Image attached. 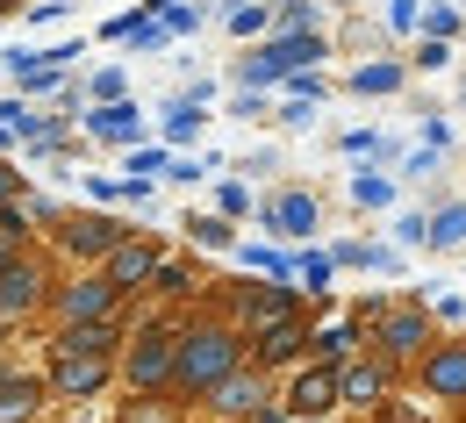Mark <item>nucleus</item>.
<instances>
[{"label":"nucleus","instance_id":"nucleus-23","mask_svg":"<svg viewBox=\"0 0 466 423\" xmlns=\"http://www.w3.org/2000/svg\"><path fill=\"white\" fill-rule=\"evenodd\" d=\"M423 251H466V201L431 208V244H423Z\"/></svg>","mask_w":466,"mask_h":423},{"label":"nucleus","instance_id":"nucleus-27","mask_svg":"<svg viewBox=\"0 0 466 423\" xmlns=\"http://www.w3.org/2000/svg\"><path fill=\"white\" fill-rule=\"evenodd\" d=\"M122 423H187V402H166V395H137Z\"/></svg>","mask_w":466,"mask_h":423},{"label":"nucleus","instance_id":"nucleus-43","mask_svg":"<svg viewBox=\"0 0 466 423\" xmlns=\"http://www.w3.org/2000/svg\"><path fill=\"white\" fill-rule=\"evenodd\" d=\"M158 22H166V29H173V36H187V29H201V7H166V15H158Z\"/></svg>","mask_w":466,"mask_h":423},{"label":"nucleus","instance_id":"nucleus-29","mask_svg":"<svg viewBox=\"0 0 466 423\" xmlns=\"http://www.w3.org/2000/svg\"><path fill=\"white\" fill-rule=\"evenodd\" d=\"M330 273H338L330 251H301V258H294V280H301L309 295H330Z\"/></svg>","mask_w":466,"mask_h":423},{"label":"nucleus","instance_id":"nucleus-2","mask_svg":"<svg viewBox=\"0 0 466 423\" xmlns=\"http://www.w3.org/2000/svg\"><path fill=\"white\" fill-rule=\"evenodd\" d=\"M330 58V44H323V29H280V36H266L251 58H237V86H251V94H266V86H280L294 72H309V65Z\"/></svg>","mask_w":466,"mask_h":423},{"label":"nucleus","instance_id":"nucleus-47","mask_svg":"<svg viewBox=\"0 0 466 423\" xmlns=\"http://www.w3.org/2000/svg\"><path fill=\"white\" fill-rule=\"evenodd\" d=\"M395 266H402V251H395V244H373V266H366V273H395Z\"/></svg>","mask_w":466,"mask_h":423},{"label":"nucleus","instance_id":"nucleus-44","mask_svg":"<svg viewBox=\"0 0 466 423\" xmlns=\"http://www.w3.org/2000/svg\"><path fill=\"white\" fill-rule=\"evenodd\" d=\"M438 158H445V151H431V144H416V151H409V180H431V173H438Z\"/></svg>","mask_w":466,"mask_h":423},{"label":"nucleus","instance_id":"nucleus-8","mask_svg":"<svg viewBox=\"0 0 466 423\" xmlns=\"http://www.w3.org/2000/svg\"><path fill=\"white\" fill-rule=\"evenodd\" d=\"M338 388H345V409L373 417L380 402H395V395H402V366H388L380 352H359L351 366H338Z\"/></svg>","mask_w":466,"mask_h":423},{"label":"nucleus","instance_id":"nucleus-21","mask_svg":"<svg viewBox=\"0 0 466 423\" xmlns=\"http://www.w3.org/2000/svg\"><path fill=\"white\" fill-rule=\"evenodd\" d=\"M366 352V323H323L316 330V359L323 366H351Z\"/></svg>","mask_w":466,"mask_h":423},{"label":"nucleus","instance_id":"nucleus-1","mask_svg":"<svg viewBox=\"0 0 466 423\" xmlns=\"http://www.w3.org/2000/svg\"><path fill=\"white\" fill-rule=\"evenodd\" d=\"M251 359V337L237 330L230 316H208V323H187L179 330V366H173V395L179 402H201L216 380H230L237 366Z\"/></svg>","mask_w":466,"mask_h":423},{"label":"nucleus","instance_id":"nucleus-45","mask_svg":"<svg viewBox=\"0 0 466 423\" xmlns=\"http://www.w3.org/2000/svg\"><path fill=\"white\" fill-rule=\"evenodd\" d=\"M251 423H323V417H294L288 402H266V409H258V417H251Z\"/></svg>","mask_w":466,"mask_h":423},{"label":"nucleus","instance_id":"nucleus-46","mask_svg":"<svg viewBox=\"0 0 466 423\" xmlns=\"http://www.w3.org/2000/svg\"><path fill=\"white\" fill-rule=\"evenodd\" d=\"M22 194H29V180H22L15 166H0V208H7V201H22Z\"/></svg>","mask_w":466,"mask_h":423},{"label":"nucleus","instance_id":"nucleus-32","mask_svg":"<svg viewBox=\"0 0 466 423\" xmlns=\"http://www.w3.org/2000/svg\"><path fill=\"white\" fill-rule=\"evenodd\" d=\"M423 244H431V216H423V208H402V216H395V251H423Z\"/></svg>","mask_w":466,"mask_h":423},{"label":"nucleus","instance_id":"nucleus-35","mask_svg":"<svg viewBox=\"0 0 466 423\" xmlns=\"http://www.w3.org/2000/svg\"><path fill=\"white\" fill-rule=\"evenodd\" d=\"M216 208H223V216L237 223V216H251L258 201H251V186H244V180H223V186H216Z\"/></svg>","mask_w":466,"mask_h":423},{"label":"nucleus","instance_id":"nucleus-4","mask_svg":"<svg viewBox=\"0 0 466 423\" xmlns=\"http://www.w3.org/2000/svg\"><path fill=\"white\" fill-rule=\"evenodd\" d=\"M431 345H438V330H431V302H395L380 323H373V345H366V352H380L388 366H402V373H409Z\"/></svg>","mask_w":466,"mask_h":423},{"label":"nucleus","instance_id":"nucleus-11","mask_svg":"<svg viewBox=\"0 0 466 423\" xmlns=\"http://www.w3.org/2000/svg\"><path fill=\"white\" fill-rule=\"evenodd\" d=\"M280 402H288L294 417H338L345 409V388H338V366H323V359H309V366H294V380L280 388Z\"/></svg>","mask_w":466,"mask_h":423},{"label":"nucleus","instance_id":"nucleus-15","mask_svg":"<svg viewBox=\"0 0 466 423\" xmlns=\"http://www.w3.org/2000/svg\"><path fill=\"white\" fill-rule=\"evenodd\" d=\"M51 230H58L65 258H108V251H116V244L129 237V230H122L116 216H58Z\"/></svg>","mask_w":466,"mask_h":423},{"label":"nucleus","instance_id":"nucleus-51","mask_svg":"<svg viewBox=\"0 0 466 423\" xmlns=\"http://www.w3.org/2000/svg\"><path fill=\"white\" fill-rule=\"evenodd\" d=\"M460 423H466V409H460Z\"/></svg>","mask_w":466,"mask_h":423},{"label":"nucleus","instance_id":"nucleus-9","mask_svg":"<svg viewBox=\"0 0 466 423\" xmlns=\"http://www.w3.org/2000/svg\"><path fill=\"white\" fill-rule=\"evenodd\" d=\"M294 316H309L301 295H294V280H273V287H237V330L244 337H266V330H280Z\"/></svg>","mask_w":466,"mask_h":423},{"label":"nucleus","instance_id":"nucleus-19","mask_svg":"<svg viewBox=\"0 0 466 423\" xmlns=\"http://www.w3.org/2000/svg\"><path fill=\"white\" fill-rule=\"evenodd\" d=\"M86 136H101V144H137V136H144V116H137L129 101H101V108H86Z\"/></svg>","mask_w":466,"mask_h":423},{"label":"nucleus","instance_id":"nucleus-40","mask_svg":"<svg viewBox=\"0 0 466 423\" xmlns=\"http://www.w3.org/2000/svg\"><path fill=\"white\" fill-rule=\"evenodd\" d=\"M388 29H423V0H388Z\"/></svg>","mask_w":466,"mask_h":423},{"label":"nucleus","instance_id":"nucleus-31","mask_svg":"<svg viewBox=\"0 0 466 423\" xmlns=\"http://www.w3.org/2000/svg\"><path fill=\"white\" fill-rule=\"evenodd\" d=\"M460 29H466V15H460V7H452V0H431V7H423V29H416V36H445V44H452Z\"/></svg>","mask_w":466,"mask_h":423},{"label":"nucleus","instance_id":"nucleus-16","mask_svg":"<svg viewBox=\"0 0 466 423\" xmlns=\"http://www.w3.org/2000/svg\"><path fill=\"white\" fill-rule=\"evenodd\" d=\"M158 266H166V251H158L151 237H122L116 251L101 258V273L116 280L122 295H137V287H151V273H158Z\"/></svg>","mask_w":466,"mask_h":423},{"label":"nucleus","instance_id":"nucleus-18","mask_svg":"<svg viewBox=\"0 0 466 423\" xmlns=\"http://www.w3.org/2000/svg\"><path fill=\"white\" fill-rule=\"evenodd\" d=\"M36 409H44V380L7 366V373H0V423H29Z\"/></svg>","mask_w":466,"mask_h":423},{"label":"nucleus","instance_id":"nucleus-14","mask_svg":"<svg viewBox=\"0 0 466 423\" xmlns=\"http://www.w3.org/2000/svg\"><path fill=\"white\" fill-rule=\"evenodd\" d=\"M251 359L266 366V373H288V366H309V359H316V316H294V323H280V330L251 337Z\"/></svg>","mask_w":466,"mask_h":423},{"label":"nucleus","instance_id":"nucleus-3","mask_svg":"<svg viewBox=\"0 0 466 423\" xmlns=\"http://www.w3.org/2000/svg\"><path fill=\"white\" fill-rule=\"evenodd\" d=\"M173 366H179V330L173 323H144V330L122 345L129 395H173Z\"/></svg>","mask_w":466,"mask_h":423},{"label":"nucleus","instance_id":"nucleus-25","mask_svg":"<svg viewBox=\"0 0 466 423\" xmlns=\"http://www.w3.org/2000/svg\"><path fill=\"white\" fill-rule=\"evenodd\" d=\"M237 258H244L251 273H266V280H294V258L280 244H237Z\"/></svg>","mask_w":466,"mask_h":423},{"label":"nucleus","instance_id":"nucleus-30","mask_svg":"<svg viewBox=\"0 0 466 423\" xmlns=\"http://www.w3.org/2000/svg\"><path fill=\"white\" fill-rule=\"evenodd\" d=\"M223 22H230V36H266V29H273V7H266V0H237Z\"/></svg>","mask_w":466,"mask_h":423},{"label":"nucleus","instance_id":"nucleus-24","mask_svg":"<svg viewBox=\"0 0 466 423\" xmlns=\"http://www.w3.org/2000/svg\"><path fill=\"white\" fill-rule=\"evenodd\" d=\"M187 237L201 244V251H237V230H230L223 208H216V216H187Z\"/></svg>","mask_w":466,"mask_h":423},{"label":"nucleus","instance_id":"nucleus-36","mask_svg":"<svg viewBox=\"0 0 466 423\" xmlns=\"http://www.w3.org/2000/svg\"><path fill=\"white\" fill-rule=\"evenodd\" d=\"M122 86H129V79H122V65H101V72L86 79V94H94V108H101V101H122Z\"/></svg>","mask_w":466,"mask_h":423},{"label":"nucleus","instance_id":"nucleus-6","mask_svg":"<svg viewBox=\"0 0 466 423\" xmlns=\"http://www.w3.org/2000/svg\"><path fill=\"white\" fill-rule=\"evenodd\" d=\"M201 402H208V417H223V423H251L258 409H266V402H280V395H273V373H266V366L244 359L230 380H216Z\"/></svg>","mask_w":466,"mask_h":423},{"label":"nucleus","instance_id":"nucleus-42","mask_svg":"<svg viewBox=\"0 0 466 423\" xmlns=\"http://www.w3.org/2000/svg\"><path fill=\"white\" fill-rule=\"evenodd\" d=\"M316 108H323V101H288V108H280V129H309V122H316Z\"/></svg>","mask_w":466,"mask_h":423},{"label":"nucleus","instance_id":"nucleus-49","mask_svg":"<svg viewBox=\"0 0 466 423\" xmlns=\"http://www.w3.org/2000/svg\"><path fill=\"white\" fill-rule=\"evenodd\" d=\"M7 136H15V129H0V144H7Z\"/></svg>","mask_w":466,"mask_h":423},{"label":"nucleus","instance_id":"nucleus-7","mask_svg":"<svg viewBox=\"0 0 466 423\" xmlns=\"http://www.w3.org/2000/svg\"><path fill=\"white\" fill-rule=\"evenodd\" d=\"M51 308H58V323H108L122 316V287L108 273H72L65 287H51Z\"/></svg>","mask_w":466,"mask_h":423},{"label":"nucleus","instance_id":"nucleus-5","mask_svg":"<svg viewBox=\"0 0 466 423\" xmlns=\"http://www.w3.org/2000/svg\"><path fill=\"white\" fill-rule=\"evenodd\" d=\"M409 380H416V395L423 402H438V409H466V337H438L423 359L409 366Z\"/></svg>","mask_w":466,"mask_h":423},{"label":"nucleus","instance_id":"nucleus-12","mask_svg":"<svg viewBox=\"0 0 466 423\" xmlns=\"http://www.w3.org/2000/svg\"><path fill=\"white\" fill-rule=\"evenodd\" d=\"M44 295H51V273H44V258L15 251V258L0 266V323H22L29 308H44Z\"/></svg>","mask_w":466,"mask_h":423},{"label":"nucleus","instance_id":"nucleus-26","mask_svg":"<svg viewBox=\"0 0 466 423\" xmlns=\"http://www.w3.org/2000/svg\"><path fill=\"white\" fill-rule=\"evenodd\" d=\"M151 295H166V302H187V295H201V280H194V266L166 258V266L151 273Z\"/></svg>","mask_w":466,"mask_h":423},{"label":"nucleus","instance_id":"nucleus-38","mask_svg":"<svg viewBox=\"0 0 466 423\" xmlns=\"http://www.w3.org/2000/svg\"><path fill=\"white\" fill-rule=\"evenodd\" d=\"M273 22H280V29H316V0H280Z\"/></svg>","mask_w":466,"mask_h":423},{"label":"nucleus","instance_id":"nucleus-33","mask_svg":"<svg viewBox=\"0 0 466 423\" xmlns=\"http://www.w3.org/2000/svg\"><path fill=\"white\" fill-rule=\"evenodd\" d=\"M345 151H351V158H373V166H380V158H395V144H388L380 129H345Z\"/></svg>","mask_w":466,"mask_h":423},{"label":"nucleus","instance_id":"nucleus-50","mask_svg":"<svg viewBox=\"0 0 466 423\" xmlns=\"http://www.w3.org/2000/svg\"><path fill=\"white\" fill-rule=\"evenodd\" d=\"M208 423H223V417H208Z\"/></svg>","mask_w":466,"mask_h":423},{"label":"nucleus","instance_id":"nucleus-13","mask_svg":"<svg viewBox=\"0 0 466 423\" xmlns=\"http://www.w3.org/2000/svg\"><path fill=\"white\" fill-rule=\"evenodd\" d=\"M108 380H116V359H108V352H51V395H65V402L101 395Z\"/></svg>","mask_w":466,"mask_h":423},{"label":"nucleus","instance_id":"nucleus-34","mask_svg":"<svg viewBox=\"0 0 466 423\" xmlns=\"http://www.w3.org/2000/svg\"><path fill=\"white\" fill-rule=\"evenodd\" d=\"M452 65V44L445 36H416V58H409V72H445Z\"/></svg>","mask_w":466,"mask_h":423},{"label":"nucleus","instance_id":"nucleus-22","mask_svg":"<svg viewBox=\"0 0 466 423\" xmlns=\"http://www.w3.org/2000/svg\"><path fill=\"white\" fill-rule=\"evenodd\" d=\"M108 36H116V44H137V51H166V36H173V29H166L158 15H144V7H137V15H116V22H108Z\"/></svg>","mask_w":466,"mask_h":423},{"label":"nucleus","instance_id":"nucleus-48","mask_svg":"<svg viewBox=\"0 0 466 423\" xmlns=\"http://www.w3.org/2000/svg\"><path fill=\"white\" fill-rule=\"evenodd\" d=\"M423 144H431V151H445V144H452V129H445L438 116H423Z\"/></svg>","mask_w":466,"mask_h":423},{"label":"nucleus","instance_id":"nucleus-37","mask_svg":"<svg viewBox=\"0 0 466 423\" xmlns=\"http://www.w3.org/2000/svg\"><path fill=\"white\" fill-rule=\"evenodd\" d=\"M373 423H431V409H423V402H402V395H395V402H380V409H373Z\"/></svg>","mask_w":466,"mask_h":423},{"label":"nucleus","instance_id":"nucleus-10","mask_svg":"<svg viewBox=\"0 0 466 423\" xmlns=\"http://www.w3.org/2000/svg\"><path fill=\"white\" fill-rule=\"evenodd\" d=\"M258 223H266L280 244H301V237H316V230H323V201H316L309 186H280V194H266V201H258Z\"/></svg>","mask_w":466,"mask_h":423},{"label":"nucleus","instance_id":"nucleus-41","mask_svg":"<svg viewBox=\"0 0 466 423\" xmlns=\"http://www.w3.org/2000/svg\"><path fill=\"white\" fill-rule=\"evenodd\" d=\"M129 173H137V180H151V173L166 180V173H173V158H166V151H137V158H129Z\"/></svg>","mask_w":466,"mask_h":423},{"label":"nucleus","instance_id":"nucleus-20","mask_svg":"<svg viewBox=\"0 0 466 423\" xmlns=\"http://www.w3.org/2000/svg\"><path fill=\"white\" fill-rule=\"evenodd\" d=\"M402 86H409L402 58H366L359 72H351V94H359V101H388V94H402Z\"/></svg>","mask_w":466,"mask_h":423},{"label":"nucleus","instance_id":"nucleus-17","mask_svg":"<svg viewBox=\"0 0 466 423\" xmlns=\"http://www.w3.org/2000/svg\"><path fill=\"white\" fill-rule=\"evenodd\" d=\"M122 345V316H108V323H58V337H51V352H108L116 359Z\"/></svg>","mask_w":466,"mask_h":423},{"label":"nucleus","instance_id":"nucleus-28","mask_svg":"<svg viewBox=\"0 0 466 423\" xmlns=\"http://www.w3.org/2000/svg\"><path fill=\"white\" fill-rule=\"evenodd\" d=\"M351 201H359V208H395V180L366 166V173H351Z\"/></svg>","mask_w":466,"mask_h":423},{"label":"nucleus","instance_id":"nucleus-39","mask_svg":"<svg viewBox=\"0 0 466 423\" xmlns=\"http://www.w3.org/2000/svg\"><path fill=\"white\" fill-rule=\"evenodd\" d=\"M330 258H338V266H373V244H366V237H338V244H330Z\"/></svg>","mask_w":466,"mask_h":423}]
</instances>
